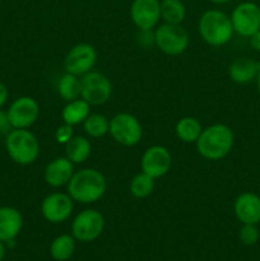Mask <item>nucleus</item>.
<instances>
[{
	"mask_svg": "<svg viewBox=\"0 0 260 261\" xmlns=\"http://www.w3.org/2000/svg\"><path fill=\"white\" fill-rule=\"evenodd\" d=\"M130 17L139 31H150L161 19L160 0H134L130 7Z\"/></svg>",
	"mask_w": 260,
	"mask_h": 261,
	"instance_id": "4468645a",
	"label": "nucleus"
},
{
	"mask_svg": "<svg viewBox=\"0 0 260 261\" xmlns=\"http://www.w3.org/2000/svg\"><path fill=\"white\" fill-rule=\"evenodd\" d=\"M5 148L13 162L20 166L32 165L40 155V143L28 129H13L5 138Z\"/></svg>",
	"mask_w": 260,
	"mask_h": 261,
	"instance_id": "20e7f679",
	"label": "nucleus"
},
{
	"mask_svg": "<svg viewBox=\"0 0 260 261\" xmlns=\"http://www.w3.org/2000/svg\"><path fill=\"white\" fill-rule=\"evenodd\" d=\"M74 175V163L66 157H59L51 161L45 168L43 178L46 184L53 188H61L68 185Z\"/></svg>",
	"mask_w": 260,
	"mask_h": 261,
	"instance_id": "2eb2a0df",
	"label": "nucleus"
},
{
	"mask_svg": "<svg viewBox=\"0 0 260 261\" xmlns=\"http://www.w3.org/2000/svg\"><path fill=\"white\" fill-rule=\"evenodd\" d=\"M233 209L242 224H257L260 222V198L256 194L244 193L237 196Z\"/></svg>",
	"mask_w": 260,
	"mask_h": 261,
	"instance_id": "dca6fc26",
	"label": "nucleus"
},
{
	"mask_svg": "<svg viewBox=\"0 0 260 261\" xmlns=\"http://www.w3.org/2000/svg\"><path fill=\"white\" fill-rule=\"evenodd\" d=\"M58 92L61 98L66 102L74 101L81 97V79L70 73H65L58 82Z\"/></svg>",
	"mask_w": 260,
	"mask_h": 261,
	"instance_id": "5701e85b",
	"label": "nucleus"
},
{
	"mask_svg": "<svg viewBox=\"0 0 260 261\" xmlns=\"http://www.w3.org/2000/svg\"><path fill=\"white\" fill-rule=\"evenodd\" d=\"M260 70V64L249 58H237L228 69L229 78L239 84H246L254 81Z\"/></svg>",
	"mask_w": 260,
	"mask_h": 261,
	"instance_id": "a211bd4d",
	"label": "nucleus"
},
{
	"mask_svg": "<svg viewBox=\"0 0 260 261\" xmlns=\"http://www.w3.org/2000/svg\"><path fill=\"white\" fill-rule=\"evenodd\" d=\"M232 27L239 35L250 37L260 31V8L251 2L237 5L231 14Z\"/></svg>",
	"mask_w": 260,
	"mask_h": 261,
	"instance_id": "9d476101",
	"label": "nucleus"
},
{
	"mask_svg": "<svg viewBox=\"0 0 260 261\" xmlns=\"http://www.w3.org/2000/svg\"><path fill=\"white\" fill-rule=\"evenodd\" d=\"M212 3H214V4H224V3L229 2V0H211Z\"/></svg>",
	"mask_w": 260,
	"mask_h": 261,
	"instance_id": "473e14b6",
	"label": "nucleus"
},
{
	"mask_svg": "<svg viewBox=\"0 0 260 261\" xmlns=\"http://www.w3.org/2000/svg\"><path fill=\"white\" fill-rule=\"evenodd\" d=\"M81 97L91 106H101L106 103L112 93L110 79L99 71H89L81 78Z\"/></svg>",
	"mask_w": 260,
	"mask_h": 261,
	"instance_id": "0eeeda50",
	"label": "nucleus"
},
{
	"mask_svg": "<svg viewBox=\"0 0 260 261\" xmlns=\"http://www.w3.org/2000/svg\"><path fill=\"white\" fill-rule=\"evenodd\" d=\"M74 130L71 125L64 124L59 126L55 132V139L59 144H66L74 137Z\"/></svg>",
	"mask_w": 260,
	"mask_h": 261,
	"instance_id": "cd10ccee",
	"label": "nucleus"
},
{
	"mask_svg": "<svg viewBox=\"0 0 260 261\" xmlns=\"http://www.w3.org/2000/svg\"><path fill=\"white\" fill-rule=\"evenodd\" d=\"M154 189V178L147 173H138L130 181V194L137 199L148 198Z\"/></svg>",
	"mask_w": 260,
	"mask_h": 261,
	"instance_id": "a878e982",
	"label": "nucleus"
},
{
	"mask_svg": "<svg viewBox=\"0 0 260 261\" xmlns=\"http://www.w3.org/2000/svg\"><path fill=\"white\" fill-rule=\"evenodd\" d=\"M5 252H7V247H5V244H4V242L0 241V261L4 260Z\"/></svg>",
	"mask_w": 260,
	"mask_h": 261,
	"instance_id": "2f4dec72",
	"label": "nucleus"
},
{
	"mask_svg": "<svg viewBox=\"0 0 260 261\" xmlns=\"http://www.w3.org/2000/svg\"><path fill=\"white\" fill-rule=\"evenodd\" d=\"M233 142L235 137L231 127L224 124H214L203 129L196 140V149L205 160L218 161L231 152Z\"/></svg>",
	"mask_w": 260,
	"mask_h": 261,
	"instance_id": "f03ea898",
	"label": "nucleus"
},
{
	"mask_svg": "<svg viewBox=\"0 0 260 261\" xmlns=\"http://www.w3.org/2000/svg\"><path fill=\"white\" fill-rule=\"evenodd\" d=\"M154 45L166 55H181L189 46V35L180 24L163 23L154 31Z\"/></svg>",
	"mask_w": 260,
	"mask_h": 261,
	"instance_id": "39448f33",
	"label": "nucleus"
},
{
	"mask_svg": "<svg viewBox=\"0 0 260 261\" xmlns=\"http://www.w3.org/2000/svg\"><path fill=\"white\" fill-rule=\"evenodd\" d=\"M240 241L246 246H252L259 240V229L256 228V224H244L240 229Z\"/></svg>",
	"mask_w": 260,
	"mask_h": 261,
	"instance_id": "bb28decb",
	"label": "nucleus"
},
{
	"mask_svg": "<svg viewBox=\"0 0 260 261\" xmlns=\"http://www.w3.org/2000/svg\"><path fill=\"white\" fill-rule=\"evenodd\" d=\"M91 143L84 137H73L65 144V157L75 165L83 163L91 154Z\"/></svg>",
	"mask_w": 260,
	"mask_h": 261,
	"instance_id": "412c9836",
	"label": "nucleus"
},
{
	"mask_svg": "<svg viewBox=\"0 0 260 261\" xmlns=\"http://www.w3.org/2000/svg\"><path fill=\"white\" fill-rule=\"evenodd\" d=\"M172 165V155L167 148L162 145H153L143 153L140 167L142 172L147 173L152 178H160L170 171Z\"/></svg>",
	"mask_w": 260,
	"mask_h": 261,
	"instance_id": "f8f14e48",
	"label": "nucleus"
},
{
	"mask_svg": "<svg viewBox=\"0 0 260 261\" xmlns=\"http://www.w3.org/2000/svg\"><path fill=\"white\" fill-rule=\"evenodd\" d=\"M8 97H9V92H8L7 86L0 82V109H2L5 103H7Z\"/></svg>",
	"mask_w": 260,
	"mask_h": 261,
	"instance_id": "c756f323",
	"label": "nucleus"
},
{
	"mask_svg": "<svg viewBox=\"0 0 260 261\" xmlns=\"http://www.w3.org/2000/svg\"><path fill=\"white\" fill-rule=\"evenodd\" d=\"M175 132L181 142L190 144V143H196L201 132H203V126H201L200 121L198 119L186 116L178 120L177 124H176Z\"/></svg>",
	"mask_w": 260,
	"mask_h": 261,
	"instance_id": "aec40b11",
	"label": "nucleus"
},
{
	"mask_svg": "<svg viewBox=\"0 0 260 261\" xmlns=\"http://www.w3.org/2000/svg\"><path fill=\"white\" fill-rule=\"evenodd\" d=\"M89 111H91V105L84 101L83 98H78L65 105L63 112H61V117L64 120V124L74 126V125L83 122L88 117Z\"/></svg>",
	"mask_w": 260,
	"mask_h": 261,
	"instance_id": "6ab92c4d",
	"label": "nucleus"
},
{
	"mask_svg": "<svg viewBox=\"0 0 260 261\" xmlns=\"http://www.w3.org/2000/svg\"><path fill=\"white\" fill-rule=\"evenodd\" d=\"M10 130H13V127L8 117V112L0 110V134H8Z\"/></svg>",
	"mask_w": 260,
	"mask_h": 261,
	"instance_id": "c85d7f7f",
	"label": "nucleus"
},
{
	"mask_svg": "<svg viewBox=\"0 0 260 261\" xmlns=\"http://www.w3.org/2000/svg\"><path fill=\"white\" fill-rule=\"evenodd\" d=\"M68 194L74 201L91 204L98 201L107 189L103 173L94 168H83L71 176L68 182Z\"/></svg>",
	"mask_w": 260,
	"mask_h": 261,
	"instance_id": "f257e3e1",
	"label": "nucleus"
},
{
	"mask_svg": "<svg viewBox=\"0 0 260 261\" xmlns=\"http://www.w3.org/2000/svg\"><path fill=\"white\" fill-rule=\"evenodd\" d=\"M109 133L119 144L134 147L142 139L143 127L137 117L127 112H121L110 120Z\"/></svg>",
	"mask_w": 260,
	"mask_h": 261,
	"instance_id": "423d86ee",
	"label": "nucleus"
},
{
	"mask_svg": "<svg viewBox=\"0 0 260 261\" xmlns=\"http://www.w3.org/2000/svg\"><path fill=\"white\" fill-rule=\"evenodd\" d=\"M256 81H257V89H259V93H260V70H259V74H257V76H256Z\"/></svg>",
	"mask_w": 260,
	"mask_h": 261,
	"instance_id": "72a5a7b5",
	"label": "nucleus"
},
{
	"mask_svg": "<svg viewBox=\"0 0 260 261\" xmlns=\"http://www.w3.org/2000/svg\"><path fill=\"white\" fill-rule=\"evenodd\" d=\"M186 8L181 0H162L161 2V18L165 23L181 24L185 19Z\"/></svg>",
	"mask_w": 260,
	"mask_h": 261,
	"instance_id": "b1692460",
	"label": "nucleus"
},
{
	"mask_svg": "<svg viewBox=\"0 0 260 261\" xmlns=\"http://www.w3.org/2000/svg\"><path fill=\"white\" fill-rule=\"evenodd\" d=\"M73 199L69 194L53 193L46 196L41 204L42 217L50 223H63L73 212Z\"/></svg>",
	"mask_w": 260,
	"mask_h": 261,
	"instance_id": "ddd939ff",
	"label": "nucleus"
},
{
	"mask_svg": "<svg viewBox=\"0 0 260 261\" xmlns=\"http://www.w3.org/2000/svg\"><path fill=\"white\" fill-rule=\"evenodd\" d=\"M250 46H251L255 51H259L260 53V31H257L254 35L250 36Z\"/></svg>",
	"mask_w": 260,
	"mask_h": 261,
	"instance_id": "7c9ffc66",
	"label": "nucleus"
},
{
	"mask_svg": "<svg viewBox=\"0 0 260 261\" xmlns=\"http://www.w3.org/2000/svg\"><path fill=\"white\" fill-rule=\"evenodd\" d=\"M84 132L92 138H101L109 133L110 121L101 114H89L83 121Z\"/></svg>",
	"mask_w": 260,
	"mask_h": 261,
	"instance_id": "393cba45",
	"label": "nucleus"
},
{
	"mask_svg": "<svg viewBox=\"0 0 260 261\" xmlns=\"http://www.w3.org/2000/svg\"><path fill=\"white\" fill-rule=\"evenodd\" d=\"M198 30L201 38L214 47L229 42L235 32L231 17L218 9H211L203 13L199 19Z\"/></svg>",
	"mask_w": 260,
	"mask_h": 261,
	"instance_id": "7ed1b4c3",
	"label": "nucleus"
},
{
	"mask_svg": "<svg viewBox=\"0 0 260 261\" xmlns=\"http://www.w3.org/2000/svg\"><path fill=\"white\" fill-rule=\"evenodd\" d=\"M7 112L13 129H28L37 121L40 106L35 98L23 96L14 99Z\"/></svg>",
	"mask_w": 260,
	"mask_h": 261,
	"instance_id": "1a4fd4ad",
	"label": "nucleus"
},
{
	"mask_svg": "<svg viewBox=\"0 0 260 261\" xmlns=\"http://www.w3.org/2000/svg\"><path fill=\"white\" fill-rule=\"evenodd\" d=\"M97 53L96 48L89 43H78L73 46L64 60L66 73L82 76L89 73L96 65Z\"/></svg>",
	"mask_w": 260,
	"mask_h": 261,
	"instance_id": "9b49d317",
	"label": "nucleus"
},
{
	"mask_svg": "<svg viewBox=\"0 0 260 261\" xmlns=\"http://www.w3.org/2000/svg\"><path fill=\"white\" fill-rule=\"evenodd\" d=\"M23 227V217L18 209L13 206H0V241L7 244L13 241L20 233Z\"/></svg>",
	"mask_w": 260,
	"mask_h": 261,
	"instance_id": "f3484780",
	"label": "nucleus"
},
{
	"mask_svg": "<svg viewBox=\"0 0 260 261\" xmlns=\"http://www.w3.org/2000/svg\"><path fill=\"white\" fill-rule=\"evenodd\" d=\"M75 241L73 234L64 233L54 239L50 246V254L55 261H66L75 251Z\"/></svg>",
	"mask_w": 260,
	"mask_h": 261,
	"instance_id": "4be33fe9",
	"label": "nucleus"
},
{
	"mask_svg": "<svg viewBox=\"0 0 260 261\" xmlns=\"http://www.w3.org/2000/svg\"><path fill=\"white\" fill-rule=\"evenodd\" d=\"M105 228V218L98 211L86 209L74 218L71 234L79 242L96 241Z\"/></svg>",
	"mask_w": 260,
	"mask_h": 261,
	"instance_id": "6e6552de",
	"label": "nucleus"
}]
</instances>
